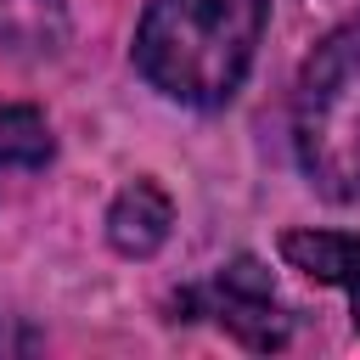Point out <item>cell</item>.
<instances>
[{
  "label": "cell",
  "instance_id": "6da1fadb",
  "mask_svg": "<svg viewBox=\"0 0 360 360\" xmlns=\"http://www.w3.org/2000/svg\"><path fill=\"white\" fill-rule=\"evenodd\" d=\"M270 28V0H152L135 22V73L180 107H225Z\"/></svg>",
  "mask_w": 360,
  "mask_h": 360
},
{
  "label": "cell",
  "instance_id": "7a4b0ae2",
  "mask_svg": "<svg viewBox=\"0 0 360 360\" xmlns=\"http://www.w3.org/2000/svg\"><path fill=\"white\" fill-rule=\"evenodd\" d=\"M292 152L321 197L360 202V11L338 22L298 68Z\"/></svg>",
  "mask_w": 360,
  "mask_h": 360
},
{
  "label": "cell",
  "instance_id": "3957f363",
  "mask_svg": "<svg viewBox=\"0 0 360 360\" xmlns=\"http://www.w3.org/2000/svg\"><path fill=\"white\" fill-rule=\"evenodd\" d=\"M174 321H191V315H214L242 349L253 354H276L292 343V309L276 298V281L270 270L253 259V253H236L231 264H219L208 281L186 287L174 298Z\"/></svg>",
  "mask_w": 360,
  "mask_h": 360
},
{
  "label": "cell",
  "instance_id": "277c9868",
  "mask_svg": "<svg viewBox=\"0 0 360 360\" xmlns=\"http://www.w3.org/2000/svg\"><path fill=\"white\" fill-rule=\"evenodd\" d=\"M169 231H174V197H169L152 174H135V180L107 202V242H112V253H124V259H152V253H163Z\"/></svg>",
  "mask_w": 360,
  "mask_h": 360
},
{
  "label": "cell",
  "instance_id": "5b68a950",
  "mask_svg": "<svg viewBox=\"0 0 360 360\" xmlns=\"http://www.w3.org/2000/svg\"><path fill=\"white\" fill-rule=\"evenodd\" d=\"M281 259L292 270H304L309 281L343 287L349 309H354V332H360V236H349V231H287Z\"/></svg>",
  "mask_w": 360,
  "mask_h": 360
},
{
  "label": "cell",
  "instance_id": "8992f818",
  "mask_svg": "<svg viewBox=\"0 0 360 360\" xmlns=\"http://www.w3.org/2000/svg\"><path fill=\"white\" fill-rule=\"evenodd\" d=\"M73 17L68 0H0V56L6 62H45L68 45Z\"/></svg>",
  "mask_w": 360,
  "mask_h": 360
},
{
  "label": "cell",
  "instance_id": "52a82bcc",
  "mask_svg": "<svg viewBox=\"0 0 360 360\" xmlns=\"http://www.w3.org/2000/svg\"><path fill=\"white\" fill-rule=\"evenodd\" d=\"M56 158V141H51V124L39 107L28 101H0V186L11 174H34Z\"/></svg>",
  "mask_w": 360,
  "mask_h": 360
}]
</instances>
